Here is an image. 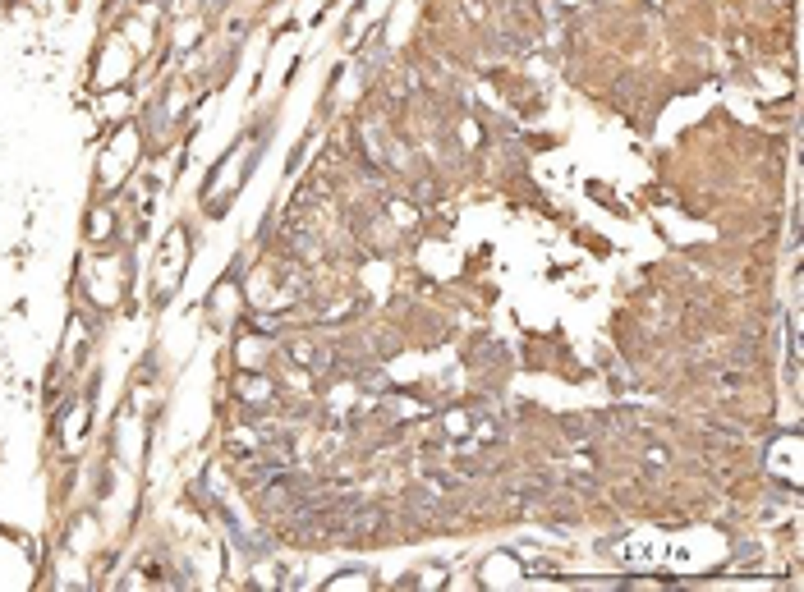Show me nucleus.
<instances>
[{"instance_id":"f257e3e1","label":"nucleus","mask_w":804,"mask_h":592,"mask_svg":"<svg viewBox=\"0 0 804 592\" xmlns=\"http://www.w3.org/2000/svg\"><path fill=\"white\" fill-rule=\"evenodd\" d=\"M404 510H414V514H446L441 491H432V487H409V491H404Z\"/></svg>"},{"instance_id":"f03ea898","label":"nucleus","mask_w":804,"mask_h":592,"mask_svg":"<svg viewBox=\"0 0 804 592\" xmlns=\"http://www.w3.org/2000/svg\"><path fill=\"white\" fill-rule=\"evenodd\" d=\"M428 487H432V491H460L464 482L455 478V473H446V469H432V473H428Z\"/></svg>"}]
</instances>
